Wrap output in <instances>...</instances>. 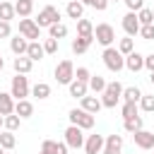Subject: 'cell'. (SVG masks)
Wrapping results in <instances>:
<instances>
[{
    "instance_id": "obj_14",
    "label": "cell",
    "mask_w": 154,
    "mask_h": 154,
    "mask_svg": "<svg viewBox=\"0 0 154 154\" xmlns=\"http://www.w3.org/2000/svg\"><path fill=\"white\" fill-rule=\"evenodd\" d=\"M125 67H128L130 72H140V70L144 67V55L137 53V51H132L130 55H125Z\"/></svg>"
},
{
    "instance_id": "obj_7",
    "label": "cell",
    "mask_w": 154,
    "mask_h": 154,
    "mask_svg": "<svg viewBox=\"0 0 154 154\" xmlns=\"http://www.w3.org/2000/svg\"><path fill=\"white\" fill-rule=\"evenodd\" d=\"M10 94H12L17 101L26 99V96H29V79H26L24 75H14V77H12V89H10Z\"/></svg>"
},
{
    "instance_id": "obj_18",
    "label": "cell",
    "mask_w": 154,
    "mask_h": 154,
    "mask_svg": "<svg viewBox=\"0 0 154 154\" xmlns=\"http://www.w3.org/2000/svg\"><path fill=\"white\" fill-rule=\"evenodd\" d=\"M91 41H94V36H77V38L72 41V53H77V55L87 53L89 46H91Z\"/></svg>"
},
{
    "instance_id": "obj_16",
    "label": "cell",
    "mask_w": 154,
    "mask_h": 154,
    "mask_svg": "<svg viewBox=\"0 0 154 154\" xmlns=\"http://www.w3.org/2000/svg\"><path fill=\"white\" fill-rule=\"evenodd\" d=\"M14 96L7 91H0V116H12L14 113Z\"/></svg>"
},
{
    "instance_id": "obj_30",
    "label": "cell",
    "mask_w": 154,
    "mask_h": 154,
    "mask_svg": "<svg viewBox=\"0 0 154 154\" xmlns=\"http://www.w3.org/2000/svg\"><path fill=\"white\" fill-rule=\"evenodd\" d=\"M123 128H125L128 132H137V130H142V116L125 118V120H123Z\"/></svg>"
},
{
    "instance_id": "obj_17",
    "label": "cell",
    "mask_w": 154,
    "mask_h": 154,
    "mask_svg": "<svg viewBox=\"0 0 154 154\" xmlns=\"http://www.w3.org/2000/svg\"><path fill=\"white\" fill-rule=\"evenodd\" d=\"M65 12H67V17H70V19L79 22V19H82V14H84V5H82L79 0H70V2H67V7H65Z\"/></svg>"
},
{
    "instance_id": "obj_35",
    "label": "cell",
    "mask_w": 154,
    "mask_h": 154,
    "mask_svg": "<svg viewBox=\"0 0 154 154\" xmlns=\"http://www.w3.org/2000/svg\"><path fill=\"white\" fill-rule=\"evenodd\" d=\"M140 108L147 111V113H152V111H154V94H142V99H140Z\"/></svg>"
},
{
    "instance_id": "obj_3",
    "label": "cell",
    "mask_w": 154,
    "mask_h": 154,
    "mask_svg": "<svg viewBox=\"0 0 154 154\" xmlns=\"http://www.w3.org/2000/svg\"><path fill=\"white\" fill-rule=\"evenodd\" d=\"M67 118H70V123L72 125H77V128H82V130H91L94 128V116L91 113H87L84 108H72L70 113H67Z\"/></svg>"
},
{
    "instance_id": "obj_25",
    "label": "cell",
    "mask_w": 154,
    "mask_h": 154,
    "mask_svg": "<svg viewBox=\"0 0 154 154\" xmlns=\"http://www.w3.org/2000/svg\"><path fill=\"white\" fill-rule=\"evenodd\" d=\"M106 84H108V82H106L101 75H91V79H89V89H91V91H96V94H103Z\"/></svg>"
},
{
    "instance_id": "obj_6",
    "label": "cell",
    "mask_w": 154,
    "mask_h": 154,
    "mask_svg": "<svg viewBox=\"0 0 154 154\" xmlns=\"http://www.w3.org/2000/svg\"><path fill=\"white\" fill-rule=\"evenodd\" d=\"M94 38H96L101 46H106V48H108V46L116 41V31H113V26H111V24H106V22H103V24H96V29H94Z\"/></svg>"
},
{
    "instance_id": "obj_41",
    "label": "cell",
    "mask_w": 154,
    "mask_h": 154,
    "mask_svg": "<svg viewBox=\"0 0 154 154\" xmlns=\"http://www.w3.org/2000/svg\"><path fill=\"white\" fill-rule=\"evenodd\" d=\"M140 36H142V38H147V41H152V38H154V24L140 26Z\"/></svg>"
},
{
    "instance_id": "obj_42",
    "label": "cell",
    "mask_w": 154,
    "mask_h": 154,
    "mask_svg": "<svg viewBox=\"0 0 154 154\" xmlns=\"http://www.w3.org/2000/svg\"><path fill=\"white\" fill-rule=\"evenodd\" d=\"M125 5H128V10L130 12H140L142 7H144V0H123Z\"/></svg>"
},
{
    "instance_id": "obj_43",
    "label": "cell",
    "mask_w": 154,
    "mask_h": 154,
    "mask_svg": "<svg viewBox=\"0 0 154 154\" xmlns=\"http://www.w3.org/2000/svg\"><path fill=\"white\" fill-rule=\"evenodd\" d=\"M38 154H55V142H53V140H43Z\"/></svg>"
},
{
    "instance_id": "obj_36",
    "label": "cell",
    "mask_w": 154,
    "mask_h": 154,
    "mask_svg": "<svg viewBox=\"0 0 154 154\" xmlns=\"http://www.w3.org/2000/svg\"><path fill=\"white\" fill-rule=\"evenodd\" d=\"M118 51L123 53V55H130L132 51H135V43H132V38L128 36V38H120V43H118Z\"/></svg>"
},
{
    "instance_id": "obj_24",
    "label": "cell",
    "mask_w": 154,
    "mask_h": 154,
    "mask_svg": "<svg viewBox=\"0 0 154 154\" xmlns=\"http://www.w3.org/2000/svg\"><path fill=\"white\" fill-rule=\"evenodd\" d=\"M46 55V51H43V43H38V41H31L29 43V51H26V58H31L34 63L36 60H41Z\"/></svg>"
},
{
    "instance_id": "obj_19",
    "label": "cell",
    "mask_w": 154,
    "mask_h": 154,
    "mask_svg": "<svg viewBox=\"0 0 154 154\" xmlns=\"http://www.w3.org/2000/svg\"><path fill=\"white\" fill-rule=\"evenodd\" d=\"M14 72L17 75H26V72H31V67H34V60L31 58H26V55H19V58H14Z\"/></svg>"
},
{
    "instance_id": "obj_28",
    "label": "cell",
    "mask_w": 154,
    "mask_h": 154,
    "mask_svg": "<svg viewBox=\"0 0 154 154\" xmlns=\"http://www.w3.org/2000/svg\"><path fill=\"white\" fill-rule=\"evenodd\" d=\"M48 34H51V38H65L67 36V26L63 24V22H58V24H53V26H48Z\"/></svg>"
},
{
    "instance_id": "obj_29",
    "label": "cell",
    "mask_w": 154,
    "mask_h": 154,
    "mask_svg": "<svg viewBox=\"0 0 154 154\" xmlns=\"http://www.w3.org/2000/svg\"><path fill=\"white\" fill-rule=\"evenodd\" d=\"M123 99H125V101H132V103H137V101L142 99V91H140V87H125V89H123Z\"/></svg>"
},
{
    "instance_id": "obj_5",
    "label": "cell",
    "mask_w": 154,
    "mask_h": 154,
    "mask_svg": "<svg viewBox=\"0 0 154 154\" xmlns=\"http://www.w3.org/2000/svg\"><path fill=\"white\" fill-rule=\"evenodd\" d=\"M55 79L60 84H70L75 79V65H72V60H60L55 65Z\"/></svg>"
},
{
    "instance_id": "obj_31",
    "label": "cell",
    "mask_w": 154,
    "mask_h": 154,
    "mask_svg": "<svg viewBox=\"0 0 154 154\" xmlns=\"http://www.w3.org/2000/svg\"><path fill=\"white\" fill-rule=\"evenodd\" d=\"M14 5L12 2H0V22H10L14 17Z\"/></svg>"
},
{
    "instance_id": "obj_47",
    "label": "cell",
    "mask_w": 154,
    "mask_h": 154,
    "mask_svg": "<svg viewBox=\"0 0 154 154\" xmlns=\"http://www.w3.org/2000/svg\"><path fill=\"white\" fill-rule=\"evenodd\" d=\"M2 67H5V60H2V55H0V72H2Z\"/></svg>"
},
{
    "instance_id": "obj_15",
    "label": "cell",
    "mask_w": 154,
    "mask_h": 154,
    "mask_svg": "<svg viewBox=\"0 0 154 154\" xmlns=\"http://www.w3.org/2000/svg\"><path fill=\"white\" fill-rule=\"evenodd\" d=\"M123 147V135H108L103 142V154H120Z\"/></svg>"
},
{
    "instance_id": "obj_9",
    "label": "cell",
    "mask_w": 154,
    "mask_h": 154,
    "mask_svg": "<svg viewBox=\"0 0 154 154\" xmlns=\"http://www.w3.org/2000/svg\"><path fill=\"white\" fill-rule=\"evenodd\" d=\"M65 144H67V147H72V149L84 147V135H82V128L70 125V128L65 130Z\"/></svg>"
},
{
    "instance_id": "obj_46",
    "label": "cell",
    "mask_w": 154,
    "mask_h": 154,
    "mask_svg": "<svg viewBox=\"0 0 154 154\" xmlns=\"http://www.w3.org/2000/svg\"><path fill=\"white\" fill-rule=\"evenodd\" d=\"M67 149H70V147H67L65 142H55V154H67Z\"/></svg>"
},
{
    "instance_id": "obj_4",
    "label": "cell",
    "mask_w": 154,
    "mask_h": 154,
    "mask_svg": "<svg viewBox=\"0 0 154 154\" xmlns=\"http://www.w3.org/2000/svg\"><path fill=\"white\" fill-rule=\"evenodd\" d=\"M38 26H53V24H58L60 22V12H58V7H53V5H46L41 12H38V17L34 19Z\"/></svg>"
},
{
    "instance_id": "obj_50",
    "label": "cell",
    "mask_w": 154,
    "mask_h": 154,
    "mask_svg": "<svg viewBox=\"0 0 154 154\" xmlns=\"http://www.w3.org/2000/svg\"><path fill=\"white\" fill-rule=\"evenodd\" d=\"M5 152H7V149H2V147H0V154H5Z\"/></svg>"
},
{
    "instance_id": "obj_37",
    "label": "cell",
    "mask_w": 154,
    "mask_h": 154,
    "mask_svg": "<svg viewBox=\"0 0 154 154\" xmlns=\"http://www.w3.org/2000/svg\"><path fill=\"white\" fill-rule=\"evenodd\" d=\"M19 120H22V118H19L17 113H12V116H5V128H7L10 132H14V130L19 128Z\"/></svg>"
},
{
    "instance_id": "obj_38",
    "label": "cell",
    "mask_w": 154,
    "mask_h": 154,
    "mask_svg": "<svg viewBox=\"0 0 154 154\" xmlns=\"http://www.w3.org/2000/svg\"><path fill=\"white\" fill-rule=\"evenodd\" d=\"M82 5H89V7H94V10H99V12H103L106 7H108V0H79Z\"/></svg>"
},
{
    "instance_id": "obj_13",
    "label": "cell",
    "mask_w": 154,
    "mask_h": 154,
    "mask_svg": "<svg viewBox=\"0 0 154 154\" xmlns=\"http://www.w3.org/2000/svg\"><path fill=\"white\" fill-rule=\"evenodd\" d=\"M29 43L31 41H26L22 34H17L14 38H10V48H12V53L19 58V55H26V51H29Z\"/></svg>"
},
{
    "instance_id": "obj_10",
    "label": "cell",
    "mask_w": 154,
    "mask_h": 154,
    "mask_svg": "<svg viewBox=\"0 0 154 154\" xmlns=\"http://www.w3.org/2000/svg\"><path fill=\"white\" fill-rule=\"evenodd\" d=\"M132 140H135V144H137L140 149H154V132H149V130H137V132H132Z\"/></svg>"
},
{
    "instance_id": "obj_51",
    "label": "cell",
    "mask_w": 154,
    "mask_h": 154,
    "mask_svg": "<svg viewBox=\"0 0 154 154\" xmlns=\"http://www.w3.org/2000/svg\"><path fill=\"white\" fill-rule=\"evenodd\" d=\"M113 2H118V0H113Z\"/></svg>"
},
{
    "instance_id": "obj_44",
    "label": "cell",
    "mask_w": 154,
    "mask_h": 154,
    "mask_svg": "<svg viewBox=\"0 0 154 154\" xmlns=\"http://www.w3.org/2000/svg\"><path fill=\"white\" fill-rule=\"evenodd\" d=\"M12 34V29H10V22H0V38H7Z\"/></svg>"
},
{
    "instance_id": "obj_45",
    "label": "cell",
    "mask_w": 154,
    "mask_h": 154,
    "mask_svg": "<svg viewBox=\"0 0 154 154\" xmlns=\"http://www.w3.org/2000/svg\"><path fill=\"white\" fill-rule=\"evenodd\" d=\"M144 67H147L149 72H154V53H149V55H144Z\"/></svg>"
},
{
    "instance_id": "obj_34",
    "label": "cell",
    "mask_w": 154,
    "mask_h": 154,
    "mask_svg": "<svg viewBox=\"0 0 154 154\" xmlns=\"http://www.w3.org/2000/svg\"><path fill=\"white\" fill-rule=\"evenodd\" d=\"M137 113H140V106L137 103H132V101H125L123 103V120L125 118H135Z\"/></svg>"
},
{
    "instance_id": "obj_39",
    "label": "cell",
    "mask_w": 154,
    "mask_h": 154,
    "mask_svg": "<svg viewBox=\"0 0 154 154\" xmlns=\"http://www.w3.org/2000/svg\"><path fill=\"white\" fill-rule=\"evenodd\" d=\"M43 51H46V53H58V38H51V36H48V38L43 41Z\"/></svg>"
},
{
    "instance_id": "obj_12",
    "label": "cell",
    "mask_w": 154,
    "mask_h": 154,
    "mask_svg": "<svg viewBox=\"0 0 154 154\" xmlns=\"http://www.w3.org/2000/svg\"><path fill=\"white\" fill-rule=\"evenodd\" d=\"M103 137L101 135H89L87 140H84V152L87 154H101L103 152Z\"/></svg>"
},
{
    "instance_id": "obj_2",
    "label": "cell",
    "mask_w": 154,
    "mask_h": 154,
    "mask_svg": "<svg viewBox=\"0 0 154 154\" xmlns=\"http://www.w3.org/2000/svg\"><path fill=\"white\" fill-rule=\"evenodd\" d=\"M103 65L111 70V72H120L123 67H125V55L118 51V48H113V46H108V48H103Z\"/></svg>"
},
{
    "instance_id": "obj_8",
    "label": "cell",
    "mask_w": 154,
    "mask_h": 154,
    "mask_svg": "<svg viewBox=\"0 0 154 154\" xmlns=\"http://www.w3.org/2000/svg\"><path fill=\"white\" fill-rule=\"evenodd\" d=\"M19 34H22L26 41H36L38 34H41V26H38L34 19H19Z\"/></svg>"
},
{
    "instance_id": "obj_40",
    "label": "cell",
    "mask_w": 154,
    "mask_h": 154,
    "mask_svg": "<svg viewBox=\"0 0 154 154\" xmlns=\"http://www.w3.org/2000/svg\"><path fill=\"white\" fill-rule=\"evenodd\" d=\"M75 79H79V82H87V84H89L91 75H89V70H87V67H77V70H75Z\"/></svg>"
},
{
    "instance_id": "obj_27",
    "label": "cell",
    "mask_w": 154,
    "mask_h": 154,
    "mask_svg": "<svg viewBox=\"0 0 154 154\" xmlns=\"http://www.w3.org/2000/svg\"><path fill=\"white\" fill-rule=\"evenodd\" d=\"M77 34H79V36H94V24L82 17V19L77 22Z\"/></svg>"
},
{
    "instance_id": "obj_23",
    "label": "cell",
    "mask_w": 154,
    "mask_h": 154,
    "mask_svg": "<svg viewBox=\"0 0 154 154\" xmlns=\"http://www.w3.org/2000/svg\"><path fill=\"white\" fill-rule=\"evenodd\" d=\"M31 10H34V0H17V2H14V12H17L22 19H26V17L31 14Z\"/></svg>"
},
{
    "instance_id": "obj_1",
    "label": "cell",
    "mask_w": 154,
    "mask_h": 154,
    "mask_svg": "<svg viewBox=\"0 0 154 154\" xmlns=\"http://www.w3.org/2000/svg\"><path fill=\"white\" fill-rule=\"evenodd\" d=\"M123 84L120 82H108L106 84V89H103V94H101V103H103V108H116L118 106V101L123 99Z\"/></svg>"
},
{
    "instance_id": "obj_48",
    "label": "cell",
    "mask_w": 154,
    "mask_h": 154,
    "mask_svg": "<svg viewBox=\"0 0 154 154\" xmlns=\"http://www.w3.org/2000/svg\"><path fill=\"white\" fill-rule=\"evenodd\" d=\"M2 125H5V116H0V128H2Z\"/></svg>"
},
{
    "instance_id": "obj_20",
    "label": "cell",
    "mask_w": 154,
    "mask_h": 154,
    "mask_svg": "<svg viewBox=\"0 0 154 154\" xmlns=\"http://www.w3.org/2000/svg\"><path fill=\"white\" fill-rule=\"evenodd\" d=\"M67 87H70V96H75V99H84L87 91H89V84L87 82H79V79H72Z\"/></svg>"
},
{
    "instance_id": "obj_22",
    "label": "cell",
    "mask_w": 154,
    "mask_h": 154,
    "mask_svg": "<svg viewBox=\"0 0 154 154\" xmlns=\"http://www.w3.org/2000/svg\"><path fill=\"white\" fill-rule=\"evenodd\" d=\"M14 113H17L19 118H31V116H34V103L26 101V99H22V101L14 103Z\"/></svg>"
},
{
    "instance_id": "obj_11",
    "label": "cell",
    "mask_w": 154,
    "mask_h": 154,
    "mask_svg": "<svg viewBox=\"0 0 154 154\" xmlns=\"http://www.w3.org/2000/svg\"><path fill=\"white\" fill-rule=\"evenodd\" d=\"M140 19H137V12H128L125 17H123V29H125V34L128 36H135V34H140Z\"/></svg>"
},
{
    "instance_id": "obj_33",
    "label": "cell",
    "mask_w": 154,
    "mask_h": 154,
    "mask_svg": "<svg viewBox=\"0 0 154 154\" xmlns=\"http://www.w3.org/2000/svg\"><path fill=\"white\" fill-rule=\"evenodd\" d=\"M31 91H34V96H36V99H48V96H51V87H48L46 82H36Z\"/></svg>"
},
{
    "instance_id": "obj_26",
    "label": "cell",
    "mask_w": 154,
    "mask_h": 154,
    "mask_svg": "<svg viewBox=\"0 0 154 154\" xmlns=\"http://www.w3.org/2000/svg\"><path fill=\"white\" fill-rule=\"evenodd\" d=\"M14 144H17L14 132H10V130L0 132V147H2V149H14Z\"/></svg>"
},
{
    "instance_id": "obj_49",
    "label": "cell",
    "mask_w": 154,
    "mask_h": 154,
    "mask_svg": "<svg viewBox=\"0 0 154 154\" xmlns=\"http://www.w3.org/2000/svg\"><path fill=\"white\" fill-rule=\"evenodd\" d=\"M149 79H152V84H154V72H149Z\"/></svg>"
},
{
    "instance_id": "obj_21",
    "label": "cell",
    "mask_w": 154,
    "mask_h": 154,
    "mask_svg": "<svg viewBox=\"0 0 154 154\" xmlns=\"http://www.w3.org/2000/svg\"><path fill=\"white\" fill-rule=\"evenodd\" d=\"M82 108H84L87 113L96 116V113L103 108V103H101V99H96V96H84V99H82Z\"/></svg>"
},
{
    "instance_id": "obj_32",
    "label": "cell",
    "mask_w": 154,
    "mask_h": 154,
    "mask_svg": "<svg viewBox=\"0 0 154 154\" xmlns=\"http://www.w3.org/2000/svg\"><path fill=\"white\" fill-rule=\"evenodd\" d=\"M137 19H140V24H142V26H147V24H154V10H149V7H142V10L137 12Z\"/></svg>"
}]
</instances>
